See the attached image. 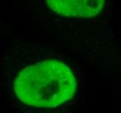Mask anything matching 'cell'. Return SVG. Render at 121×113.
Segmentation results:
<instances>
[{
  "label": "cell",
  "instance_id": "6da1fadb",
  "mask_svg": "<svg viewBox=\"0 0 121 113\" xmlns=\"http://www.w3.org/2000/svg\"><path fill=\"white\" fill-rule=\"evenodd\" d=\"M17 64L12 68V89L25 105L53 108L74 96L77 77L72 65L62 58L32 49L20 55Z\"/></svg>",
  "mask_w": 121,
  "mask_h": 113
},
{
  "label": "cell",
  "instance_id": "7a4b0ae2",
  "mask_svg": "<svg viewBox=\"0 0 121 113\" xmlns=\"http://www.w3.org/2000/svg\"><path fill=\"white\" fill-rule=\"evenodd\" d=\"M107 0H46L54 12L71 17L90 18L105 10Z\"/></svg>",
  "mask_w": 121,
  "mask_h": 113
}]
</instances>
